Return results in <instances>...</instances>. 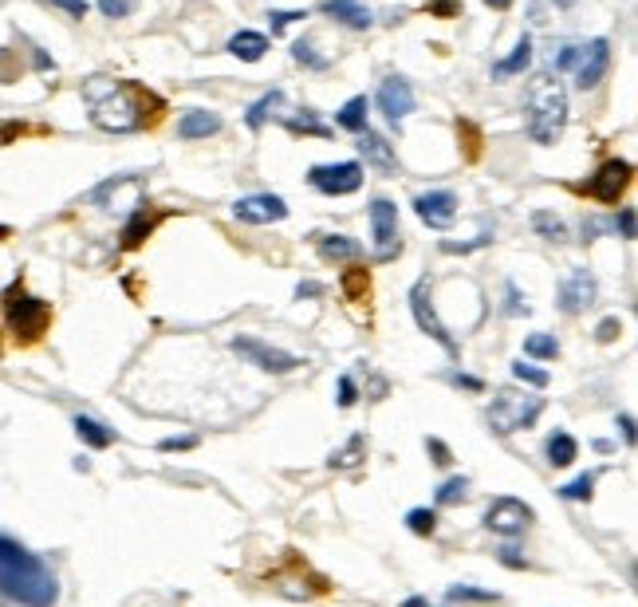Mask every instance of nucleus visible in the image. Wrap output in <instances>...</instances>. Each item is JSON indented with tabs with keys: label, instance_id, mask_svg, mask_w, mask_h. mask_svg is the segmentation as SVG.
Instances as JSON below:
<instances>
[{
	"label": "nucleus",
	"instance_id": "f257e3e1",
	"mask_svg": "<svg viewBox=\"0 0 638 607\" xmlns=\"http://www.w3.org/2000/svg\"><path fill=\"white\" fill-rule=\"evenodd\" d=\"M83 99L91 107V123L99 131H115V135H130V131L150 127L158 119L150 111H162L158 95L142 91L138 83H127V79H87Z\"/></svg>",
	"mask_w": 638,
	"mask_h": 607
},
{
	"label": "nucleus",
	"instance_id": "f03ea898",
	"mask_svg": "<svg viewBox=\"0 0 638 607\" xmlns=\"http://www.w3.org/2000/svg\"><path fill=\"white\" fill-rule=\"evenodd\" d=\"M0 592L20 607H52L60 600L52 568L4 533H0Z\"/></svg>",
	"mask_w": 638,
	"mask_h": 607
},
{
	"label": "nucleus",
	"instance_id": "7ed1b4c3",
	"mask_svg": "<svg viewBox=\"0 0 638 607\" xmlns=\"http://www.w3.org/2000/svg\"><path fill=\"white\" fill-rule=\"evenodd\" d=\"M568 123V91L560 79L552 75H536L528 83V103H524V127L528 138L540 146H552L556 138L564 135Z\"/></svg>",
	"mask_w": 638,
	"mask_h": 607
},
{
	"label": "nucleus",
	"instance_id": "20e7f679",
	"mask_svg": "<svg viewBox=\"0 0 638 607\" xmlns=\"http://www.w3.org/2000/svg\"><path fill=\"white\" fill-rule=\"evenodd\" d=\"M4 324H8V332L20 339V343H36V339L48 332V324H52V308H48L44 300L28 296L24 284L16 280V284L4 292Z\"/></svg>",
	"mask_w": 638,
	"mask_h": 607
},
{
	"label": "nucleus",
	"instance_id": "39448f33",
	"mask_svg": "<svg viewBox=\"0 0 638 607\" xmlns=\"http://www.w3.org/2000/svg\"><path fill=\"white\" fill-rule=\"evenodd\" d=\"M540 410H544V399H536V395H520V391H497V399L489 406V426H493V434H501V438H509L516 430H524V426H532L536 418H540Z\"/></svg>",
	"mask_w": 638,
	"mask_h": 607
},
{
	"label": "nucleus",
	"instance_id": "423d86ee",
	"mask_svg": "<svg viewBox=\"0 0 638 607\" xmlns=\"http://www.w3.org/2000/svg\"><path fill=\"white\" fill-rule=\"evenodd\" d=\"M233 351H237L241 359H249L253 367H260V371H272V375H288V371L304 367L292 351L272 347V343H264V339H256V336H237L233 339Z\"/></svg>",
	"mask_w": 638,
	"mask_h": 607
},
{
	"label": "nucleus",
	"instance_id": "0eeeda50",
	"mask_svg": "<svg viewBox=\"0 0 638 607\" xmlns=\"http://www.w3.org/2000/svg\"><path fill=\"white\" fill-rule=\"evenodd\" d=\"M631 162H623V158H611V162H603L591 178H587V186H583V194H591L595 202L603 205H615L623 198V190L631 186Z\"/></svg>",
	"mask_w": 638,
	"mask_h": 607
},
{
	"label": "nucleus",
	"instance_id": "6e6552de",
	"mask_svg": "<svg viewBox=\"0 0 638 607\" xmlns=\"http://www.w3.org/2000/svg\"><path fill=\"white\" fill-rule=\"evenodd\" d=\"M308 182L316 186L319 194H327V198H343V194H355V190L363 186V166H359V162L312 166V170H308Z\"/></svg>",
	"mask_w": 638,
	"mask_h": 607
},
{
	"label": "nucleus",
	"instance_id": "1a4fd4ad",
	"mask_svg": "<svg viewBox=\"0 0 638 607\" xmlns=\"http://www.w3.org/2000/svg\"><path fill=\"white\" fill-rule=\"evenodd\" d=\"M410 312H414V320H418V328H422L426 336L438 339L449 355H457V343H453V336H449L446 324L438 320V308H434V300H430V280H426V276H422V280L410 288Z\"/></svg>",
	"mask_w": 638,
	"mask_h": 607
},
{
	"label": "nucleus",
	"instance_id": "9d476101",
	"mask_svg": "<svg viewBox=\"0 0 638 607\" xmlns=\"http://www.w3.org/2000/svg\"><path fill=\"white\" fill-rule=\"evenodd\" d=\"M536 521V513L520 501V497H497L489 509H485V525L497 533V537H520L528 525Z\"/></svg>",
	"mask_w": 638,
	"mask_h": 607
},
{
	"label": "nucleus",
	"instance_id": "9b49d317",
	"mask_svg": "<svg viewBox=\"0 0 638 607\" xmlns=\"http://www.w3.org/2000/svg\"><path fill=\"white\" fill-rule=\"evenodd\" d=\"M371 233H375V257L379 261L398 257V249H402V241H398V209H394L390 198L371 202Z\"/></svg>",
	"mask_w": 638,
	"mask_h": 607
},
{
	"label": "nucleus",
	"instance_id": "f8f14e48",
	"mask_svg": "<svg viewBox=\"0 0 638 607\" xmlns=\"http://www.w3.org/2000/svg\"><path fill=\"white\" fill-rule=\"evenodd\" d=\"M607 68H611V44H607V40H591V44H583V52H579V64H575V83L587 91V87L603 83Z\"/></svg>",
	"mask_w": 638,
	"mask_h": 607
},
{
	"label": "nucleus",
	"instance_id": "ddd939ff",
	"mask_svg": "<svg viewBox=\"0 0 638 607\" xmlns=\"http://www.w3.org/2000/svg\"><path fill=\"white\" fill-rule=\"evenodd\" d=\"M233 213H237V221H249V225H272V221L288 217V202L276 194H253V198H241L233 205Z\"/></svg>",
	"mask_w": 638,
	"mask_h": 607
},
{
	"label": "nucleus",
	"instance_id": "4468645a",
	"mask_svg": "<svg viewBox=\"0 0 638 607\" xmlns=\"http://www.w3.org/2000/svg\"><path fill=\"white\" fill-rule=\"evenodd\" d=\"M414 209H418L422 225H430V229H449V225L457 221V198H453V190H430V194L414 198Z\"/></svg>",
	"mask_w": 638,
	"mask_h": 607
},
{
	"label": "nucleus",
	"instance_id": "2eb2a0df",
	"mask_svg": "<svg viewBox=\"0 0 638 607\" xmlns=\"http://www.w3.org/2000/svg\"><path fill=\"white\" fill-rule=\"evenodd\" d=\"M379 111L394 127L414 111V91H410V83L402 75H386L383 79V87H379Z\"/></svg>",
	"mask_w": 638,
	"mask_h": 607
},
{
	"label": "nucleus",
	"instance_id": "dca6fc26",
	"mask_svg": "<svg viewBox=\"0 0 638 607\" xmlns=\"http://www.w3.org/2000/svg\"><path fill=\"white\" fill-rule=\"evenodd\" d=\"M595 300V276L587 269H575L572 276H564V284H560V308L575 316V312H583L587 304Z\"/></svg>",
	"mask_w": 638,
	"mask_h": 607
},
{
	"label": "nucleus",
	"instance_id": "f3484780",
	"mask_svg": "<svg viewBox=\"0 0 638 607\" xmlns=\"http://www.w3.org/2000/svg\"><path fill=\"white\" fill-rule=\"evenodd\" d=\"M166 217V209H150V205H134V213H130V221L123 225V249H138L154 229H158V221Z\"/></svg>",
	"mask_w": 638,
	"mask_h": 607
},
{
	"label": "nucleus",
	"instance_id": "a211bd4d",
	"mask_svg": "<svg viewBox=\"0 0 638 607\" xmlns=\"http://www.w3.org/2000/svg\"><path fill=\"white\" fill-rule=\"evenodd\" d=\"M323 12L335 16L339 24L355 28V32H367V28L375 24V12H371L367 4H359V0H323Z\"/></svg>",
	"mask_w": 638,
	"mask_h": 607
},
{
	"label": "nucleus",
	"instance_id": "6ab92c4d",
	"mask_svg": "<svg viewBox=\"0 0 638 607\" xmlns=\"http://www.w3.org/2000/svg\"><path fill=\"white\" fill-rule=\"evenodd\" d=\"M359 154H363L375 170H383V174H394V170H398V158H394L390 142H386L383 135H375L371 127H367V131H359Z\"/></svg>",
	"mask_w": 638,
	"mask_h": 607
},
{
	"label": "nucleus",
	"instance_id": "aec40b11",
	"mask_svg": "<svg viewBox=\"0 0 638 607\" xmlns=\"http://www.w3.org/2000/svg\"><path fill=\"white\" fill-rule=\"evenodd\" d=\"M217 131H221V115H213V111H186L182 123H178V138H186V142L209 138Z\"/></svg>",
	"mask_w": 638,
	"mask_h": 607
},
{
	"label": "nucleus",
	"instance_id": "412c9836",
	"mask_svg": "<svg viewBox=\"0 0 638 607\" xmlns=\"http://www.w3.org/2000/svg\"><path fill=\"white\" fill-rule=\"evenodd\" d=\"M229 52H233L237 60H245V64H256V60H264V52H268V36L241 28V32L229 40Z\"/></svg>",
	"mask_w": 638,
	"mask_h": 607
},
{
	"label": "nucleus",
	"instance_id": "4be33fe9",
	"mask_svg": "<svg viewBox=\"0 0 638 607\" xmlns=\"http://www.w3.org/2000/svg\"><path fill=\"white\" fill-rule=\"evenodd\" d=\"M548 462L556 466V470H564V466H572L575 458H579V442H575L568 430H556L552 438H548Z\"/></svg>",
	"mask_w": 638,
	"mask_h": 607
},
{
	"label": "nucleus",
	"instance_id": "5701e85b",
	"mask_svg": "<svg viewBox=\"0 0 638 607\" xmlns=\"http://www.w3.org/2000/svg\"><path fill=\"white\" fill-rule=\"evenodd\" d=\"M335 127H343V131H351V135L367 131V95L347 99V103L339 107V115H335Z\"/></svg>",
	"mask_w": 638,
	"mask_h": 607
},
{
	"label": "nucleus",
	"instance_id": "b1692460",
	"mask_svg": "<svg viewBox=\"0 0 638 607\" xmlns=\"http://www.w3.org/2000/svg\"><path fill=\"white\" fill-rule=\"evenodd\" d=\"M528 64H532V40H528V36H520V40H516V48H512V56H505V60H497V64H493V75H497V79H509V75H520Z\"/></svg>",
	"mask_w": 638,
	"mask_h": 607
},
{
	"label": "nucleus",
	"instance_id": "393cba45",
	"mask_svg": "<svg viewBox=\"0 0 638 607\" xmlns=\"http://www.w3.org/2000/svg\"><path fill=\"white\" fill-rule=\"evenodd\" d=\"M339 288H343V296H347L351 304H359V300L371 296V272L363 269V265H351V269L339 276Z\"/></svg>",
	"mask_w": 638,
	"mask_h": 607
},
{
	"label": "nucleus",
	"instance_id": "a878e982",
	"mask_svg": "<svg viewBox=\"0 0 638 607\" xmlns=\"http://www.w3.org/2000/svg\"><path fill=\"white\" fill-rule=\"evenodd\" d=\"M75 434H79L87 446H95V450H107V446L115 442V430H107L103 422H95V418H87V414L75 418Z\"/></svg>",
	"mask_w": 638,
	"mask_h": 607
},
{
	"label": "nucleus",
	"instance_id": "bb28decb",
	"mask_svg": "<svg viewBox=\"0 0 638 607\" xmlns=\"http://www.w3.org/2000/svg\"><path fill=\"white\" fill-rule=\"evenodd\" d=\"M319 253H323L327 261H351V257H359V241L331 233V237H319Z\"/></svg>",
	"mask_w": 638,
	"mask_h": 607
},
{
	"label": "nucleus",
	"instance_id": "cd10ccee",
	"mask_svg": "<svg viewBox=\"0 0 638 607\" xmlns=\"http://www.w3.org/2000/svg\"><path fill=\"white\" fill-rule=\"evenodd\" d=\"M532 229H536L544 241H556V245L568 241V225H564L560 217H552L548 209H536V213H532Z\"/></svg>",
	"mask_w": 638,
	"mask_h": 607
},
{
	"label": "nucleus",
	"instance_id": "c85d7f7f",
	"mask_svg": "<svg viewBox=\"0 0 638 607\" xmlns=\"http://www.w3.org/2000/svg\"><path fill=\"white\" fill-rule=\"evenodd\" d=\"M280 107H284V91H268V95H264L260 103H253V107H249L245 123H249L253 131H260V127H264V119H268V115H276Z\"/></svg>",
	"mask_w": 638,
	"mask_h": 607
},
{
	"label": "nucleus",
	"instance_id": "c756f323",
	"mask_svg": "<svg viewBox=\"0 0 638 607\" xmlns=\"http://www.w3.org/2000/svg\"><path fill=\"white\" fill-rule=\"evenodd\" d=\"M284 127H288V131H296V135H316V138L331 135V131H327L323 123H316V115H312V111H296V115H284Z\"/></svg>",
	"mask_w": 638,
	"mask_h": 607
},
{
	"label": "nucleus",
	"instance_id": "7c9ffc66",
	"mask_svg": "<svg viewBox=\"0 0 638 607\" xmlns=\"http://www.w3.org/2000/svg\"><path fill=\"white\" fill-rule=\"evenodd\" d=\"M524 355H532V359H556V355H560V343H556V336H548V332H532V336L524 339Z\"/></svg>",
	"mask_w": 638,
	"mask_h": 607
},
{
	"label": "nucleus",
	"instance_id": "2f4dec72",
	"mask_svg": "<svg viewBox=\"0 0 638 607\" xmlns=\"http://www.w3.org/2000/svg\"><path fill=\"white\" fill-rule=\"evenodd\" d=\"M406 525H410V533H418V537H434L438 513H434V509H410V513H406Z\"/></svg>",
	"mask_w": 638,
	"mask_h": 607
},
{
	"label": "nucleus",
	"instance_id": "473e14b6",
	"mask_svg": "<svg viewBox=\"0 0 638 607\" xmlns=\"http://www.w3.org/2000/svg\"><path fill=\"white\" fill-rule=\"evenodd\" d=\"M512 375H516L520 383H528V387H548V383H552L548 371H540V367H532V363H524V359L512 363Z\"/></svg>",
	"mask_w": 638,
	"mask_h": 607
},
{
	"label": "nucleus",
	"instance_id": "72a5a7b5",
	"mask_svg": "<svg viewBox=\"0 0 638 607\" xmlns=\"http://www.w3.org/2000/svg\"><path fill=\"white\" fill-rule=\"evenodd\" d=\"M449 600H469V604H497L501 596H497V592H489V588H469V584H457V588H449Z\"/></svg>",
	"mask_w": 638,
	"mask_h": 607
},
{
	"label": "nucleus",
	"instance_id": "f704fd0d",
	"mask_svg": "<svg viewBox=\"0 0 638 607\" xmlns=\"http://www.w3.org/2000/svg\"><path fill=\"white\" fill-rule=\"evenodd\" d=\"M591 489H595V473H583V477H575V481H568V485L560 489V497H568V501H591Z\"/></svg>",
	"mask_w": 638,
	"mask_h": 607
},
{
	"label": "nucleus",
	"instance_id": "c9c22d12",
	"mask_svg": "<svg viewBox=\"0 0 638 607\" xmlns=\"http://www.w3.org/2000/svg\"><path fill=\"white\" fill-rule=\"evenodd\" d=\"M292 56H296V64H304V68H312V71L327 68V60H323V56H316L312 40H296V44H292Z\"/></svg>",
	"mask_w": 638,
	"mask_h": 607
},
{
	"label": "nucleus",
	"instance_id": "e433bc0d",
	"mask_svg": "<svg viewBox=\"0 0 638 607\" xmlns=\"http://www.w3.org/2000/svg\"><path fill=\"white\" fill-rule=\"evenodd\" d=\"M465 489H469V481H465V477H449L446 485L438 489V505H457V501L465 497Z\"/></svg>",
	"mask_w": 638,
	"mask_h": 607
},
{
	"label": "nucleus",
	"instance_id": "4c0bfd02",
	"mask_svg": "<svg viewBox=\"0 0 638 607\" xmlns=\"http://www.w3.org/2000/svg\"><path fill=\"white\" fill-rule=\"evenodd\" d=\"M363 446H367V442L355 434V438H351L339 454H331V466H355V462H359V454H363Z\"/></svg>",
	"mask_w": 638,
	"mask_h": 607
},
{
	"label": "nucleus",
	"instance_id": "58836bf2",
	"mask_svg": "<svg viewBox=\"0 0 638 607\" xmlns=\"http://www.w3.org/2000/svg\"><path fill=\"white\" fill-rule=\"evenodd\" d=\"M493 241V233L485 229L481 237H473V241H442V253H473V249H481V245H489Z\"/></svg>",
	"mask_w": 638,
	"mask_h": 607
},
{
	"label": "nucleus",
	"instance_id": "ea45409f",
	"mask_svg": "<svg viewBox=\"0 0 638 607\" xmlns=\"http://www.w3.org/2000/svg\"><path fill=\"white\" fill-rule=\"evenodd\" d=\"M99 8H103L107 20H123V16L134 12V0H99Z\"/></svg>",
	"mask_w": 638,
	"mask_h": 607
},
{
	"label": "nucleus",
	"instance_id": "a19ab883",
	"mask_svg": "<svg viewBox=\"0 0 638 607\" xmlns=\"http://www.w3.org/2000/svg\"><path fill=\"white\" fill-rule=\"evenodd\" d=\"M44 4H52V8L67 12L71 20H83V16H87V0H44Z\"/></svg>",
	"mask_w": 638,
	"mask_h": 607
},
{
	"label": "nucleus",
	"instance_id": "79ce46f5",
	"mask_svg": "<svg viewBox=\"0 0 638 607\" xmlns=\"http://www.w3.org/2000/svg\"><path fill=\"white\" fill-rule=\"evenodd\" d=\"M520 312H528V304L520 300L516 284H505V316H520Z\"/></svg>",
	"mask_w": 638,
	"mask_h": 607
},
{
	"label": "nucleus",
	"instance_id": "37998d69",
	"mask_svg": "<svg viewBox=\"0 0 638 607\" xmlns=\"http://www.w3.org/2000/svg\"><path fill=\"white\" fill-rule=\"evenodd\" d=\"M579 52H583V44H572V48H564V52L556 56V71H575V64H579Z\"/></svg>",
	"mask_w": 638,
	"mask_h": 607
},
{
	"label": "nucleus",
	"instance_id": "c03bdc74",
	"mask_svg": "<svg viewBox=\"0 0 638 607\" xmlns=\"http://www.w3.org/2000/svg\"><path fill=\"white\" fill-rule=\"evenodd\" d=\"M615 229L623 233V241H635V209H619V221Z\"/></svg>",
	"mask_w": 638,
	"mask_h": 607
},
{
	"label": "nucleus",
	"instance_id": "a18cd8bd",
	"mask_svg": "<svg viewBox=\"0 0 638 607\" xmlns=\"http://www.w3.org/2000/svg\"><path fill=\"white\" fill-rule=\"evenodd\" d=\"M359 391H355V379L351 375H339V406H355Z\"/></svg>",
	"mask_w": 638,
	"mask_h": 607
},
{
	"label": "nucleus",
	"instance_id": "49530a36",
	"mask_svg": "<svg viewBox=\"0 0 638 607\" xmlns=\"http://www.w3.org/2000/svg\"><path fill=\"white\" fill-rule=\"evenodd\" d=\"M308 12H268V20H272V32H284L292 20H304Z\"/></svg>",
	"mask_w": 638,
	"mask_h": 607
},
{
	"label": "nucleus",
	"instance_id": "de8ad7c7",
	"mask_svg": "<svg viewBox=\"0 0 638 607\" xmlns=\"http://www.w3.org/2000/svg\"><path fill=\"white\" fill-rule=\"evenodd\" d=\"M426 450H430V454L438 458L434 466H449V462H453V454H449V446H446V442H438V438H426Z\"/></svg>",
	"mask_w": 638,
	"mask_h": 607
},
{
	"label": "nucleus",
	"instance_id": "09e8293b",
	"mask_svg": "<svg viewBox=\"0 0 638 607\" xmlns=\"http://www.w3.org/2000/svg\"><path fill=\"white\" fill-rule=\"evenodd\" d=\"M457 135L469 138V146H465V150H469V158H477V154H481V135H477L469 123H457Z\"/></svg>",
	"mask_w": 638,
	"mask_h": 607
},
{
	"label": "nucleus",
	"instance_id": "8fccbe9b",
	"mask_svg": "<svg viewBox=\"0 0 638 607\" xmlns=\"http://www.w3.org/2000/svg\"><path fill=\"white\" fill-rule=\"evenodd\" d=\"M619 332H623V328H619V320H615V316H611V320H603V324L595 328V336L603 339V343H611V339L619 336Z\"/></svg>",
	"mask_w": 638,
	"mask_h": 607
},
{
	"label": "nucleus",
	"instance_id": "3c124183",
	"mask_svg": "<svg viewBox=\"0 0 638 607\" xmlns=\"http://www.w3.org/2000/svg\"><path fill=\"white\" fill-rule=\"evenodd\" d=\"M193 446H197V438H166L158 450H166V454H170V450H193Z\"/></svg>",
	"mask_w": 638,
	"mask_h": 607
},
{
	"label": "nucleus",
	"instance_id": "603ef678",
	"mask_svg": "<svg viewBox=\"0 0 638 607\" xmlns=\"http://www.w3.org/2000/svg\"><path fill=\"white\" fill-rule=\"evenodd\" d=\"M449 379H453V383H457V387H465V391H481V387H485V383H481V379H473V375H461V371H453V375H449Z\"/></svg>",
	"mask_w": 638,
	"mask_h": 607
},
{
	"label": "nucleus",
	"instance_id": "864d4df0",
	"mask_svg": "<svg viewBox=\"0 0 638 607\" xmlns=\"http://www.w3.org/2000/svg\"><path fill=\"white\" fill-rule=\"evenodd\" d=\"M426 4H430V12H438V16H453V12H457L453 0H426Z\"/></svg>",
	"mask_w": 638,
	"mask_h": 607
},
{
	"label": "nucleus",
	"instance_id": "5fc2aeb1",
	"mask_svg": "<svg viewBox=\"0 0 638 607\" xmlns=\"http://www.w3.org/2000/svg\"><path fill=\"white\" fill-rule=\"evenodd\" d=\"M619 426H623V438H627V446H631V442H635V418H631V414H623V418H619Z\"/></svg>",
	"mask_w": 638,
	"mask_h": 607
},
{
	"label": "nucleus",
	"instance_id": "6e6d98bb",
	"mask_svg": "<svg viewBox=\"0 0 638 607\" xmlns=\"http://www.w3.org/2000/svg\"><path fill=\"white\" fill-rule=\"evenodd\" d=\"M501 560H505L509 568H524V560H520V552H516V548H501Z\"/></svg>",
	"mask_w": 638,
	"mask_h": 607
},
{
	"label": "nucleus",
	"instance_id": "4d7b16f0",
	"mask_svg": "<svg viewBox=\"0 0 638 607\" xmlns=\"http://www.w3.org/2000/svg\"><path fill=\"white\" fill-rule=\"evenodd\" d=\"M485 4H489V8H497V12H509L512 8V0H485Z\"/></svg>",
	"mask_w": 638,
	"mask_h": 607
},
{
	"label": "nucleus",
	"instance_id": "13d9d810",
	"mask_svg": "<svg viewBox=\"0 0 638 607\" xmlns=\"http://www.w3.org/2000/svg\"><path fill=\"white\" fill-rule=\"evenodd\" d=\"M319 288L316 284H300V288H296V296H316Z\"/></svg>",
	"mask_w": 638,
	"mask_h": 607
},
{
	"label": "nucleus",
	"instance_id": "bf43d9fd",
	"mask_svg": "<svg viewBox=\"0 0 638 607\" xmlns=\"http://www.w3.org/2000/svg\"><path fill=\"white\" fill-rule=\"evenodd\" d=\"M402 607H430V604H426L422 596H410V600H406V604H402Z\"/></svg>",
	"mask_w": 638,
	"mask_h": 607
},
{
	"label": "nucleus",
	"instance_id": "052dcab7",
	"mask_svg": "<svg viewBox=\"0 0 638 607\" xmlns=\"http://www.w3.org/2000/svg\"><path fill=\"white\" fill-rule=\"evenodd\" d=\"M556 4H560V8H572L575 0H556Z\"/></svg>",
	"mask_w": 638,
	"mask_h": 607
},
{
	"label": "nucleus",
	"instance_id": "680f3d73",
	"mask_svg": "<svg viewBox=\"0 0 638 607\" xmlns=\"http://www.w3.org/2000/svg\"><path fill=\"white\" fill-rule=\"evenodd\" d=\"M4 604H8V596H4V592H0V607H4Z\"/></svg>",
	"mask_w": 638,
	"mask_h": 607
}]
</instances>
